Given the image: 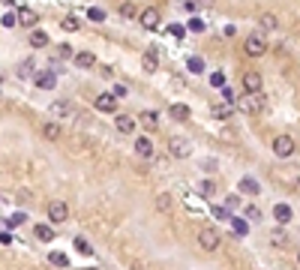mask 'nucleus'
I'll use <instances>...</instances> for the list:
<instances>
[{
	"label": "nucleus",
	"mask_w": 300,
	"mask_h": 270,
	"mask_svg": "<svg viewBox=\"0 0 300 270\" xmlns=\"http://www.w3.org/2000/svg\"><path fill=\"white\" fill-rule=\"evenodd\" d=\"M237 108L246 111V114H261V111L267 108V99H264L261 90H258V93H243V96L237 99Z\"/></svg>",
	"instance_id": "1"
},
{
	"label": "nucleus",
	"mask_w": 300,
	"mask_h": 270,
	"mask_svg": "<svg viewBox=\"0 0 300 270\" xmlns=\"http://www.w3.org/2000/svg\"><path fill=\"white\" fill-rule=\"evenodd\" d=\"M198 246L204 249V252H216L219 246H222V237H219V231L213 228V225H204V228H198Z\"/></svg>",
	"instance_id": "2"
},
{
	"label": "nucleus",
	"mask_w": 300,
	"mask_h": 270,
	"mask_svg": "<svg viewBox=\"0 0 300 270\" xmlns=\"http://www.w3.org/2000/svg\"><path fill=\"white\" fill-rule=\"evenodd\" d=\"M243 51H246L249 57H261V54L267 51V39H264V33L246 36V39H243Z\"/></svg>",
	"instance_id": "3"
},
{
	"label": "nucleus",
	"mask_w": 300,
	"mask_h": 270,
	"mask_svg": "<svg viewBox=\"0 0 300 270\" xmlns=\"http://www.w3.org/2000/svg\"><path fill=\"white\" fill-rule=\"evenodd\" d=\"M273 153H276L279 159H288V156L294 153V138H291V135H276V138H273Z\"/></svg>",
	"instance_id": "4"
},
{
	"label": "nucleus",
	"mask_w": 300,
	"mask_h": 270,
	"mask_svg": "<svg viewBox=\"0 0 300 270\" xmlns=\"http://www.w3.org/2000/svg\"><path fill=\"white\" fill-rule=\"evenodd\" d=\"M138 21H141V27H144V30H156L162 18H159V9H156V6H147V9H141Z\"/></svg>",
	"instance_id": "5"
},
{
	"label": "nucleus",
	"mask_w": 300,
	"mask_h": 270,
	"mask_svg": "<svg viewBox=\"0 0 300 270\" xmlns=\"http://www.w3.org/2000/svg\"><path fill=\"white\" fill-rule=\"evenodd\" d=\"M168 150H171V156H177V159H186V156L192 153V144H189L186 138H171V141H168Z\"/></svg>",
	"instance_id": "6"
},
{
	"label": "nucleus",
	"mask_w": 300,
	"mask_h": 270,
	"mask_svg": "<svg viewBox=\"0 0 300 270\" xmlns=\"http://www.w3.org/2000/svg\"><path fill=\"white\" fill-rule=\"evenodd\" d=\"M66 216H69V207H66V201H51V204H48V219H51L54 225L66 222Z\"/></svg>",
	"instance_id": "7"
},
{
	"label": "nucleus",
	"mask_w": 300,
	"mask_h": 270,
	"mask_svg": "<svg viewBox=\"0 0 300 270\" xmlns=\"http://www.w3.org/2000/svg\"><path fill=\"white\" fill-rule=\"evenodd\" d=\"M34 84L36 87H42V90H54V87H57V75H54L51 69H42V72H36L34 75Z\"/></svg>",
	"instance_id": "8"
},
{
	"label": "nucleus",
	"mask_w": 300,
	"mask_h": 270,
	"mask_svg": "<svg viewBox=\"0 0 300 270\" xmlns=\"http://www.w3.org/2000/svg\"><path fill=\"white\" fill-rule=\"evenodd\" d=\"M96 111L114 114V111H117V96H114V93H99V96H96Z\"/></svg>",
	"instance_id": "9"
},
{
	"label": "nucleus",
	"mask_w": 300,
	"mask_h": 270,
	"mask_svg": "<svg viewBox=\"0 0 300 270\" xmlns=\"http://www.w3.org/2000/svg\"><path fill=\"white\" fill-rule=\"evenodd\" d=\"M135 153H138L141 159H153V144H150L147 135H138V138H135Z\"/></svg>",
	"instance_id": "10"
},
{
	"label": "nucleus",
	"mask_w": 300,
	"mask_h": 270,
	"mask_svg": "<svg viewBox=\"0 0 300 270\" xmlns=\"http://www.w3.org/2000/svg\"><path fill=\"white\" fill-rule=\"evenodd\" d=\"M261 75L258 72H243V87H246V93H258L261 90Z\"/></svg>",
	"instance_id": "11"
},
{
	"label": "nucleus",
	"mask_w": 300,
	"mask_h": 270,
	"mask_svg": "<svg viewBox=\"0 0 300 270\" xmlns=\"http://www.w3.org/2000/svg\"><path fill=\"white\" fill-rule=\"evenodd\" d=\"M72 60H75V66L78 69H93L96 66V54H93V51H78Z\"/></svg>",
	"instance_id": "12"
},
{
	"label": "nucleus",
	"mask_w": 300,
	"mask_h": 270,
	"mask_svg": "<svg viewBox=\"0 0 300 270\" xmlns=\"http://www.w3.org/2000/svg\"><path fill=\"white\" fill-rule=\"evenodd\" d=\"M237 189H240L243 195H258V192H261V186H258V180H255V177H240Z\"/></svg>",
	"instance_id": "13"
},
{
	"label": "nucleus",
	"mask_w": 300,
	"mask_h": 270,
	"mask_svg": "<svg viewBox=\"0 0 300 270\" xmlns=\"http://www.w3.org/2000/svg\"><path fill=\"white\" fill-rule=\"evenodd\" d=\"M114 126H117V132H126V135H132L135 132V117H129V114H117V120H114Z\"/></svg>",
	"instance_id": "14"
},
{
	"label": "nucleus",
	"mask_w": 300,
	"mask_h": 270,
	"mask_svg": "<svg viewBox=\"0 0 300 270\" xmlns=\"http://www.w3.org/2000/svg\"><path fill=\"white\" fill-rule=\"evenodd\" d=\"M273 216H276V222H279V225H288L294 213H291V207H288V204H276V207H273Z\"/></svg>",
	"instance_id": "15"
},
{
	"label": "nucleus",
	"mask_w": 300,
	"mask_h": 270,
	"mask_svg": "<svg viewBox=\"0 0 300 270\" xmlns=\"http://www.w3.org/2000/svg\"><path fill=\"white\" fill-rule=\"evenodd\" d=\"M36 15L34 9H18V24H24V27H36Z\"/></svg>",
	"instance_id": "16"
},
{
	"label": "nucleus",
	"mask_w": 300,
	"mask_h": 270,
	"mask_svg": "<svg viewBox=\"0 0 300 270\" xmlns=\"http://www.w3.org/2000/svg\"><path fill=\"white\" fill-rule=\"evenodd\" d=\"M141 63H144V72H156V66H159V57H156V51H144Z\"/></svg>",
	"instance_id": "17"
},
{
	"label": "nucleus",
	"mask_w": 300,
	"mask_h": 270,
	"mask_svg": "<svg viewBox=\"0 0 300 270\" xmlns=\"http://www.w3.org/2000/svg\"><path fill=\"white\" fill-rule=\"evenodd\" d=\"M213 117L228 120V117H231V102H216V105H213Z\"/></svg>",
	"instance_id": "18"
},
{
	"label": "nucleus",
	"mask_w": 300,
	"mask_h": 270,
	"mask_svg": "<svg viewBox=\"0 0 300 270\" xmlns=\"http://www.w3.org/2000/svg\"><path fill=\"white\" fill-rule=\"evenodd\" d=\"M27 42H30L34 48H45V45H48V33H45V30H34Z\"/></svg>",
	"instance_id": "19"
},
{
	"label": "nucleus",
	"mask_w": 300,
	"mask_h": 270,
	"mask_svg": "<svg viewBox=\"0 0 300 270\" xmlns=\"http://www.w3.org/2000/svg\"><path fill=\"white\" fill-rule=\"evenodd\" d=\"M231 231H234L237 237H246V234H249V222H246V219H237V216H234V219H231Z\"/></svg>",
	"instance_id": "20"
},
{
	"label": "nucleus",
	"mask_w": 300,
	"mask_h": 270,
	"mask_svg": "<svg viewBox=\"0 0 300 270\" xmlns=\"http://www.w3.org/2000/svg\"><path fill=\"white\" fill-rule=\"evenodd\" d=\"M171 117H174V120H189V108L180 105V102H174V105H171Z\"/></svg>",
	"instance_id": "21"
},
{
	"label": "nucleus",
	"mask_w": 300,
	"mask_h": 270,
	"mask_svg": "<svg viewBox=\"0 0 300 270\" xmlns=\"http://www.w3.org/2000/svg\"><path fill=\"white\" fill-rule=\"evenodd\" d=\"M42 135H45L48 141H57V138H60V126H57V123H42Z\"/></svg>",
	"instance_id": "22"
},
{
	"label": "nucleus",
	"mask_w": 300,
	"mask_h": 270,
	"mask_svg": "<svg viewBox=\"0 0 300 270\" xmlns=\"http://www.w3.org/2000/svg\"><path fill=\"white\" fill-rule=\"evenodd\" d=\"M36 237H39L42 243H51V240H54V228H51V225H36Z\"/></svg>",
	"instance_id": "23"
},
{
	"label": "nucleus",
	"mask_w": 300,
	"mask_h": 270,
	"mask_svg": "<svg viewBox=\"0 0 300 270\" xmlns=\"http://www.w3.org/2000/svg\"><path fill=\"white\" fill-rule=\"evenodd\" d=\"M141 123H144L147 129H156V126H159V114H153V111H144V114H141Z\"/></svg>",
	"instance_id": "24"
},
{
	"label": "nucleus",
	"mask_w": 300,
	"mask_h": 270,
	"mask_svg": "<svg viewBox=\"0 0 300 270\" xmlns=\"http://www.w3.org/2000/svg\"><path fill=\"white\" fill-rule=\"evenodd\" d=\"M48 261H51L54 267H69V258L63 252H48Z\"/></svg>",
	"instance_id": "25"
},
{
	"label": "nucleus",
	"mask_w": 300,
	"mask_h": 270,
	"mask_svg": "<svg viewBox=\"0 0 300 270\" xmlns=\"http://www.w3.org/2000/svg\"><path fill=\"white\" fill-rule=\"evenodd\" d=\"M120 15H123V18H138L141 12H138L135 3H120Z\"/></svg>",
	"instance_id": "26"
},
{
	"label": "nucleus",
	"mask_w": 300,
	"mask_h": 270,
	"mask_svg": "<svg viewBox=\"0 0 300 270\" xmlns=\"http://www.w3.org/2000/svg\"><path fill=\"white\" fill-rule=\"evenodd\" d=\"M51 111H54V114H60V117H66V114H72V102H54V105H51Z\"/></svg>",
	"instance_id": "27"
},
{
	"label": "nucleus",
	"mask_w": 300,
	"mask_h": 270,
	"mask_svg": "<svg viewBox=\"0 0 300 270\" xmlns=\"http://www.w3.org/2000/svg\"><path fill=\"white\" fill-rule=\"evenodd\" d=\"M75 249H78L81 255H93V246H90L84 237H75Z\"/></svg>",
	"instance_id": "28"
},
{
	"label": "nucleus",
	"mask_w": 300,
	"mask_h": 270,
	"mask_svg": "<svg viewBox=\"0 0 300 270\" xmlns=\"http://www.w3.org/2000/svg\"><path fill=\"white\" fill-rule=\"evenodd\" d=\"M60 27H63V30H69V33H72V30H78V27H81V21H78V18H72V15H66V18L60 21Z\"/></svg>",
	"instance_id": "29"
},
{
	"label": "nucleus",
	"mask_w": 300,
	"mask_h": 270,
	"mask_svg": "<svg viewBox=\"0 0 300 270\" xmlns=\"http://www.w3.org/2000/svg\"><path fill=\"white\" fill-rule=\"evenodd\" d=\"M261 30H276V18H273L270 12H264V15H261Z\"/></svg>",
	"instance_id": "30"
},
{
	"label": "nucleus",
	"mask_w": 300,
	"mask_h": 270,
	"mask_svg": "<svg viewBox=\"0 0 300 270\" xmlns=\"http://www.w3.org/2000/svg\"><path fill=\"white\" fill-rule=\"evenodd\" d=\"M87 18H90V21H105V12H102L99 6H90V9H87Z\"/></svg>",
	"instance_id": "31"
},
{
	"label": "nucleus",
	"mask_w": 300,
	"mask_h": 270,
	"mask_svg": "<svg viewBox=\"0 0 300 270\" xmlns=\"http://www.w3.org/2000/svg\"><path fill=\"white\" fill-rule=\"evenodd\" d=\"M186 63H189V72H204V60L201 57H189Z\"/></svg>",
	"instance_id": "32"
},
{
	"label": "nucleus",
	"mask_w": 300,
	"mask_h": 270,
	"mask_svg": "<svg viewBox=\"0 0 300 270\" xmlns=\"http://www.w3.org/2000/svg\"><path fill=\"white\" fill-rule=\"evenodd\" d=\"M3 27H15L18 24V12H9V15H3V21H0Z\"/></svg>",
	"instance_id": "33"
},
{
	"label": "nucleus",
	"mask_w": 300,
	"mask_h": 270,
	"mask_svg": "<svg viewBox=\"0 0 300 270\" xmlns=\"http://www.w3.org/2000/svg\"><path fill=\"white\" fill-rule=\"evenodd\" d=\"M210 84L222 90V87H225V75H222V72H213V75H210Z\"/></svg>",
	"instance_id": "34"
},
{
	"label": "nucleus",
	"mask_w": 300,
	"mask_h": 270,
	"mask_svg": "<svg viewBox=\"0 0 300 270\" xmlns=\"http://www.w3.org/2000/svg\"><path fill=\"white\" fill-rule=\"evenodd\" d=\"M168 204H171V198H168V195H159V198H156V207H159L162 213H168V210H171Z\"/></svg>",
	"instance_id": "35"
},
{
	"label": "nucleus",
	"mask_w": 300,
	"mask_h": 270,
	"mask_svg": "<svg viewBox=\"0 0 300 270\" xmlns=\"http://www.w3.org/2000/svg\"><path fill=\"white\" fill-rule=\"evenodd\" d=\"M168 33H171V36H180V39H183V36H186V27H183V24H171V27H168Z\"/></svg>",
	"instance_id": "36"
},
{
	"label": "nucleus",
	"mask_w": 300,
	"mask_h": 270,
	"mask_svg": "<svg viewBox=\"0 0 300 270\" xmlns=\"http://www.w3.org/2000/svg\"><path fill=\"white\" fill-rule=\"evenodd\" d=\"M210 210H213V216H216V219H228V210H225V207H219V204H213Z\"/></svg>",
	"instance_id": "37"
},
{
	"label": "nucleus",
	"mask_w": 300,
	"mask_h": 270,
	"mask_svg": "<svg viewBox=\"0 0 300 270\" xmlns=\"http://www.w3.org/2000/svg\"><path fill=\"white\" fill-rule=\"evenodd\" d=\"M18 75H36L34 66H30V60H21V66H18Z\"/></svg>",
	"instance_id": "38"
},
{
	"label": "nucleus",
	"mask_w": 300,
	"mask_h": 270,
	"mask_svg": "<svg viewBox=\"0 0 300 270\" xmlns=\"http://www.w3.org/2000/svg\"><path fill=\"white\" fill-rule=\"evenodd\" d=\"M189 30H192V33H201V30H204V21H201V18H192V21H189Z\"/></svg>",
	"instance_id": "39"
},
{
	"label": "nucleus",
	"mask_w": 300,
	"mask_h": 270,
	"mask_svg": "<svg viewBox=\"0 0 300 270\" xmlns=\"http://www.w3.org/2000/svg\"><path fill=\"white\" fill-rule=\"evenodd\" d=\"M24 219H27L24 213H15V216H9V228H15V225H21Z\"/></svg>",
	"instance_id": "40"
},
{
	"label": "nucleus",
	"mask_w": 300,
	"mask_h": 270,
	"mask_svg": "<svg viewBox=\"0 0 300 270\" xmlns=\"http://www.w3.org/2000/svg\"><path fill=\"white\" fill-rule=\"evenodd\" d=\"M111 93H114L117 99H123V96H126V84H114V90H111Z\"/></svg>",
	"instance_id": "41"
},
{
	"label": "nucleus",
	"mask_w": 300,
	"mask_h": 270,
	"mask_svg": "<svg viewBox=\"0 0 300 270\" xmlns=\"http://www.w3.org/2000/svg\"><path fill=\"white\" fill-rule=\"evenodd\" d=\"M198 192H201V195H210V192H213V183H210V180H204V183L198 186Z\"/></svg>",
	"instance_id": "42"
},
{
	"label": "nucleus",
	"mask_w": 300,
	"mask_h": 270,
	"mask_svg": "<svg viewBox=\"0 0 300 270\" xmlns=\"http://www.w3.org/2000/svg\"><path fill=\"white\" fill-rule=\"evenodd\" d=\"M270 243H285V231H273V234H270Z\"/></svg>",
	"instance_id": "43"
},
{
	"label": "nucleus",
	"mask_w": 300,
	"mask_h": 270,
	"mask_svg": "<svg viewBox=\"0 0 300 270\" xmlns=\"http://www.w3.org/2000/svg\"><path fill=\"white\" fill-rule=\"evenodd\" d=\"M192 3H195V6H198V9H210V6H213V3H216V0H192Z\"/></svg>",
	"instance_id": "44"
},
{
	"label": "nucleus",
	"mask_w": 300,
	"mask_h": 270,
	"mask_svg": "<svg viewBox=\"0 0 300 270\" xmlns=\"http://www.w3.org/2000/svg\"><path fill=\"white\" fill-rule=\"evenodd\" d=\"M57 54H60V57H75V54H72V48H69V45H60V51H57Z\"/></svg>",
	"instance_id": "45"
},
{
	"label": "nucleus",
	"mask_w": 300,
	"mask_h": 270,
	"mask_svg": "<svg viewBox=\"0 0 300 270\" xmlns=\"http://www.w3.org/2000/svg\"><path fill=\"white\" fill-rule=\"evenodd\" d=\"M222 96H225V102H234V93H231V87H228V84L222 87Z\"/></svg>",
	"instance_id": "46"
},
{
	"label": "nucleus",
	"mask_w": 300,
	"mask_h": 270,
	"mask_svg": "<svg viewBox=\"0 0 300 270\" xmlns=\"http://www.w3.org/2000/svg\"><path fill=\"white\" fill-rule=\"evenodd\" d=\"M246 219H258V210L255 207H246Z\"/></svg>",
	"instance_id": "47"
},
{
	"label": "nucleus",
	"mask_w": 300,
	"mask_h": 270,
	"mask_svg": "<svg viewBox=\"0 0 300 270\" xmlns=\"http://www.w3.org/2000/svg\"><path fill=\"white\" fill-rule=\"evenodd\" d=\"M0 81H3V75H0Z\"/></svg>",
	"instance_id": "48"
},
{
	"label": "nucleus",
	"mask_w": 300,
	"mask_h": 270,
	"mask_svg": "<svg viewBox=\"0 0 300 270\" xmlns=\"http://www.w3.org/2000/svg\"><path fill=\"white\" fill-rule=\"evenodd\" d=\"M297 261H300V255H297Z\"/></svg>",
	"instance_id": "49"
},
{
	"label": "nucleus",
	"mask_w": 300,
	"mask_h": 270,
	"mask_svg": "<svg viewBox=\"0 0 300 270\" xmlns=\"http://www.w3.org/2000/svg\"><path fill=\"white\" fill-rule=\"evenodd\" d=\"M0 3H3V0H0Z\"/></svg>",
	"instance_id": "50"
}]
</instances>
